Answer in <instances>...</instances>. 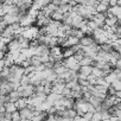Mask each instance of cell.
<instances>
[{
  "label": "cell",
  "mask_w": 121,
  "mask_h": 121,
  "mask_svg": "<svg viewBox=\"0 0 121 121\" xmlns=\"http://www.w3.org/2000/svg\"><path fill=\"white\" fill-rule=\"evenodd\" d=\"M104 18H106V13H101V12H95L91 17V20L95 22V24L99 27H102L104 25Z\"/></svg>",
  "instance_id": "1"
},
{
  "label": "cell",
  "mask_w": 121,
  "mask_h": 121,
  "mask_svg": "<svg viewBox=\"0 0 121 121\" xmlns=\"http://www.w3.org/2000/svg\"><path fill=\"white\" fill-rule=\"evenodd\" d=\"M120 23V19L116 18L115 16L110 14V13H106V18H104V24L108 25V26H113L115 24Z\"/></svg>",
  "instance_id": "2"
},
{
  "label": "cell",
  "mask_w": 121,
  "mask_h": 121,
  "mask_svg": "<svg viewBox=\"0 0 121 121\" xmlns=\"http://www.w3.org/2000/svg\"><path fill=\"white\" fill-rule=\"evenodd\" d=\"M62 63H63V65H64L67 69H73V68L75 67V64L77 63V60L74 58V56H70V57H68V58H63Z\"/></svg>",
  "instance_id": "3"
},
{
  "label": "cell",
  "mask_w": 121,
  "mask_h": 121,
  "mask_svg": "<svg viewBox=\"0 0 121 121\" xmlns=\"http://www.w3.org/2000/svg\"><path fill=\"white\" fill-rule=\"evenodd\" d=\"M93 43H95L94 37L91 35H84L82 38H80V44L82 46H87V45H91Z\"/></svg>",
  "instance_id": "4"
},
{
  "label": "cell",
  "mask_w": 121,
  "mask_h": 121,
  "mask_svg": "<svg viewBox=\"0 0 121 121\" xmlns=\"http://www.w3.org/2000/svg\"><path fill=\"white\" fill-rule=\"evenodd\" d=\"M107 13H110L113 16H115L116 18H121V7L120 6H108V10H107Z\"/></svg>",
  "instance_id": "5"
},
{
  "label": "cell",
  "mask_w": 121,
  "mask_h": 121,
  "mask_svg": "<svg viewBox=\"0 0 121 121\" xmlns=\"http://www.w3.org/2000/svg\"><path fill=\"white\" fill-rule=\"evenodd\" d=\"M19 114H20V120H29L32 117V110H30L27 107L19 109Z\"/></svg>",
  "instance_id": "6"
},
{
  "label": "cell",
  "mask_w": 121,
  "mask_h": 121,
  "mask_svg": "<svg viewBox=\"0 0 121 121\" xmlns=\"http://www.w3.org/2000/svg\"><path fill=\"white\" fill-rule=\"evenodd\" d=\"M4 107H5V112H9V113H12L14 110H18L17 109V106L13 101H7V102H4Z\"/></svg>",
  "instance_id": "7"
},
{
  "label": "cell",
  "mask_w": 121,
  "mask_h": 121,
  "mask_svg": "<svg viewBox=\"0 0 121 121\" xmlns=\"http://www.w3.org/2000/svg\"><path fill=\"white\" fill-rule=\"evenodd\" d=\"M14 103H16V106H17V109L19 110V109H23V108H25V107H26L27 101H26V99H25V97H19Z\"/></svg>",
  "instance_id": "8"
},
{
  "label": "cell",
  "mask_w": 121,
  "mask_h": 121,
  "mask_svg": "<svg viewBox=\"0 0 121 121\" xmlns=\"http://www.w3.org/2000/svg\"><path fill=\"white\" fill-rule=\"evenodd\" d=\"M50 18L52 19V20H62V18H63V13L62 12H59L58 10H56V11H53V12H51V14H50Z\"/></svg>",
  "instance_id": "9"
},
{
  "label": "cell",
  "mask_w": 121,
  "mask_h": 121,
  "mask_svg": "<svg viewBox=\"0 0 121 121\" xmlns=\"http://www.w3.org/2000/svg\"><path fill=\"white\" fill-rule=\"evenodd\" d=\"M74 103H75V99L74 97H64V102H63V106L65 108H73L74 107Z\"/></svg>",
  "instance_id": "10"
},
{
  "label": "cell",
  "mask_w": 121,
  "mask_h": 121,
  "mask_svg": "<svg viewBox=\"0 0 121 121\" xmlns=\"http://www.w3.org/2000/svg\"><path fill=\"white\" fill-rule=\"evenodd\" d=\"M9 99H10V101H13V102H16L20 96H19V93H18V90H16V89H13V90H11L9 94Z\"/></svg>",
  "instance_id": "11"
},
{
  "label": "cell",
  "mask_w": 121,
  "mask_h": 121,
  "mask_svg": "<svg viewBox=\"0 0 121 121\" xmlns=\"http://www.w3.org/2000/svg\"><path fill=\"white\" fill-rule=\"evenodd\" d=\"M91 57H89V56H83L80 60H78V64L80 65H90V63H91Z\"/></svg>",
  "instance_id": "12"
},
{
  "label": "cell",
  "mask_w": 121,
  "mask_h": 121,
  "mask_svg": "<svg viewBox=\"0 0 121 121\" xmlns=\"http://www.w3.org/2000/svg\"><path fill=\"white\" fill-rule=\"evenodd\" d=\"M91 70H93V67L91 65H81L80 69H78V73L89 75V74H91Z\"/></svg>",
  "instance_id": "13"
},
{
  "label": "cell",
  "mask_w": 121,
  "mask_h": 121,
  "mask_svg": "<svg viewBox=\"0 0 121 121\" xmlns=\"http://www.w3.org/2000/svg\"><path fill=\"white\" fill-rule=\"evenodd\" d=\"M96 12H101V13H107V10H108V5L103 4V3H99L97 6H96Z\"/></svg>",
  "instance_id": "14"
},
{
  "label": "cell",
  "mask_w": 121,
  "mask_h": 121,
  "mask_svg": "<svg viewBox=\"0 0 121 121\" xmlns=\"http://www.w3.org/2000/svg\"><path fill=\"white\" fill-rule=\"evenodd\" d=\"M91 75H93V76H95V77L97 78V77H103V76H104V73H103L101 69H99V68H96V67H93Z\"/></svg>",
  "instance_id": "15"
},
{
  "label": "cell",
  "mask_w": 121,
  "mask_h": 121,
  "mask_svg": "<svg viewBox=\"0 0 121 121\" xmlns=\"http://www.w3.org/2000/svg\"><path fill=\"white\" fill-rule=\"evenodd\" d=\"M100 46V50H102V51H104V52H112L113 51V49H112V45L109 44V43H102V44H100L99 45Z\"/></svg>",
  "instance_id": "16"
},
{
  "label": "cell",
  "mask_w": 121,
  "mask_h": 121,
  "mask_svg": "<svg viewBox=\"0 0 121 121\" xmlns=\"http://www.w3.org/2000/svg\"><path fill=\"white\" fill-rule=\"evenodd\" d=\"M62 55H63V58H68L74 55V51L71 50V48H64V50L62 51Z\"/></svg>",
  "instance_id": "17"
},
{
  "label": "cell",
  "mask_w": 121,
  "mask_h": 121,
  "mask_svg": "<svg viewBox=\"0 0 121 121\" xmlns=\"http://www.w3.org/2000/svg\"><path fill=\"white\" fill-rule=\"evenodd\" d=\"M110 86H112L115 90H121V80H119V78L114 80V81L110 83Z\"/></svg>",
  "instance_id": "18"
},
{
  "label": "cell",
  "mask_w": 121,
  "mask_h": 121,
  "mask_svg": "<svg viewBox=\"0 0 121 121\" xmlns=\"http://www.w3.org/2000/svg\"><path fill=\"white\" fill-rule=\"evenodd\" d=\"M19 83H20L22 86H26V84H29V83H30V78H29V76L25 75V74H23V76H22L20 80H19Z\"/></svg>",
  "instance_id": "19"
},
{
  "label": "cell",
  "mask_w": 121,
  "mask_h": 121,
  "mask_svg": "<svg viewBox=\"0 0 121 121\" xmlns=\"http://www.w3.org/2000/svg\"><path fill=\"white\" fill-rule=\"evenodd\" d=\"M11 120H12V121H19V120H20L19 110H14V112L11 113Z\"/></svg>",
  "instance_id": "20"
},
{
  "label": "cell",
  "mask_w": 121,
  "mask_h": 121,
  "mask_svg": "<svg viewBox=\"0 0 121 121\" xmlns=\"http://www.w3.org/2000/svg\"><path fill=\"white\" fill-rule=\"evenodd\" d=\"M100 113H101V119H102V120H109L110 114L108 113V110H107V109H101V110H100Z\"/></svg>",
  "instance_id": "21"
},
{
  "label": "cell",
  "mask_w": 121,
  "mask_h": 121,
  "mask_svg": "<svg viewBox=\"0 0 121 121\" xmlns=\"http://www.w3.org/2000/svg\"><path fill=\"white\" fill-rule=\"evenodd\" d=\"M91 120H93V121H100V120H102V119H101V113H100V110H96V112L93 113Z\"/></svg>",
  "instance_id": "22"
},
{
  "label": "cell",
  "mask_w": 121,
  "mask_h": 121,
  "mask_svg": "<svg viewBox=\"0 0 121 121\" xmlns=\"http://www.w3.org/2000/svg\"><path fill=\"white\" fill-rule=\"evenodd\" d=\"M112 73H114V74H115L116 78L121 80V69H117V68H113V69H112Z\"/></svg>",
  "instance_id": "23"
},
{
  "label": "cell",
  "mask_w": 121,
  "mask_h": 121,
  "mask_svg": "<svg viewBox=\"0 0 121 121\" xmlns=\"http://www.w3.org/2000/svg\"><path fill=\"white\" fill-rule=\"evenodd\" d=\"M87 81H88L90 84H95V83H96V77L93 76L91 74H89V75L87 76Z\"/></svg>",
  "instance_id": "24"
},
{
  "label": "cell",
  "mask_w": 121,
  "mask_h": 121,
  "mask_svg": "<svg viewBox=\"0 0 121 121\" xmlns=\"http://www.w3.org/2000/svg\"><path fill=\"white\" fill-rule=\"evenodd\" d=\"M39 58H40L42 63H45V62L49 60V55H42V56H39Z\"/></svg>",
  "instance_id": "25"
},
{
  "label": "cell",
  "mask_w": 121,
  "mask_h": 121,
  "mask_svg": "<svg viewBox=\"0 0 121 121\" xmlns=\"http://www.w3.org/2000/svg\"><path fill=\"white\" fill-rule=\"evenodd\" d=\"M117 5V0H109L108 3V6H116ZM119 6V5H117Z\"/></svg>",
  "instance_id": "26"
},
{
  "label": "cell",
  "mask_w": 121,
  "mask_h": 121,
  "mask_svg": "<svg viewBox=\"0 0 121 121\" xmlns=\"http://www.w3.org/2000/svg\"><path fill=\"white\" fill-rule=\"evenodd\" d=\"M5 53H6V52H4L3 50H0V59H4V57H5Z\"/></svg>",
  "instance_id": "27"
}]
</instances>
